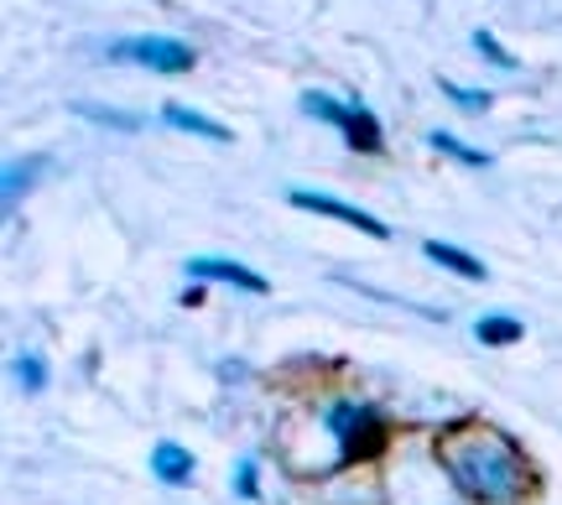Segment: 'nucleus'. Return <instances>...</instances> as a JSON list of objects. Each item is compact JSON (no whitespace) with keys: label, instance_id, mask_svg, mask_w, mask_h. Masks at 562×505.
Returning <instances> with one entry per match:
<instances>
[{"label":"nucleus","instance_id":"nucleus-1","mask_svg":"<svg viewBox=\"0 0 562 505\" xmlns=\"http://www.w3.org/2000/svg\"><path fill=\"white\" fill-rule=\"evenodd\" d=\"M438 464L463 501L474 505H521L531 495V459L526 448L490 423H463L438 438Z\"/></svg>","mask_w":562,"mask_h":505},{"label":"nucleus","instance_id":"nucleus-2","mask_svg":"<svg viewBox=\"0 0 562 505\" xmlns=\"http://www.w3.org/2000/svg\"><path fill=\"white\" fill-rule=\"evenodd\" d=\"M323 427L334 433V444H339V464H355V459H370L385 438V423L375 406L355 402V396H339V402L323 406Z\"/></svg>","mask_w":562,"mask_h":505},{"label":"nucleus","instance_id":"nucleus-3","mask_svg":"<svg viewBox=\"0 0 562 505\" xmlns=\"http://www.w3.org/2000/svg\"><path fill=\"white\" fill-rule=\"evenodd\" d=\"M297 110L302 115H313V121H323V125H334V131H344V142L355 146V152H381V121L364 110L360 100H334V94H318V89H307L297 100Z\"/></svg>","mask_w":562,"mask_h":505},{"label":"nucleus","instance_id":"nucleus-4","mask_svg":"<svg viewBox=\"0 0 562 505\" xmlns=\"http://www.w3.org/2000/svg\"><path fill=\"white\" fill-rule=\"evenodd\" d=\"M110 63H131V68H146V74H188L199 53H193V42L182 37H157V32H146V37H121L110 42Z\"/></svg>","mask_w":562,"mask_h":505},{"label":"nucleus","instance_id":"nucleus-5","mask_svg":"<svg viewBox=\"0 0 562 505\" xmlns=\"http://www.w3.org/2000/svg\"><path fill=\"white\" fill-rule=\"evenodd\" d=\"M292 203L297 209H307V214H323V220H339L349 224V229H360V235H370V240H391V224L375 220V214H364V209H355V203L334 199V193H313V188H292Z\"/></svg>","mask_w":562,"mask_h":505},{"label":"nucleus","instance_id":"nucleus-6","mask_svg":"<svg viewBox=\"0 0 562 505\" xmlns=\"http://www.w3.org/2000/svg\"><path fill=\"white\" fill-rule=\"evenodd\" d=\"M182 271H188V282H203V287L229 282V287H240V292H256V298L271 292V282H266L261 271H250V266H240V261H224V256H188Z\"/></svg>","mask_w":562,"mask_h":505},{"label":"nucleus","instance_id":"nucleus-7","mask_svg":"<svg viewBox=\"0 0 562 505\" xmlns=\"http://www.w3.org/2000/svg\"><path fill=\"white\" fill-rule=\"evenodd\" d=\"M151 474H157L167 490H188V485H193V474H199V459H193L182 444L161 438V444L151 448Z\"/></svg>","mask_w":562,"mask_h":505},{"label":"nucleus","instance_id":"nucleus-8","mask_svg":"<svg viewBox=\"0 0 562 505\" xmlns=\"http://www.w3.org/2000/svg\"><path fill=\"white\" fill-rule=\"evenodd\" d=\"M161 121L172 125V131H188V136H203V142H214V146H229L235 142V131L229 125H220V121H209V115H199V110H188V104H167L161 110Z\"/></svg>","mask_w":562,"mask_h":505},{"label":"nucleus","instance_id":"nucleus-9","mask_svg":"<svg viewBox=\"0 0 562 505\" xmlns=\"http://www.w3.org/2000/svg\"><path fill=\"white\" fill-rule=\"evenodd\" d=\"M422 256H427V261H438L442 271L463 277V282H484V277H490V271H484V261H474V256H469V250H459V245L427 240V245H422Z\"/></svg>","mask_w":562,"mask_h":505},{"label":"nucleus","instance_id":"nucleus-10","mask_svg":"<svg viewBox=\"0 0 562 505\" xmlns=\"http://www.w3.org/2000/svg\"><path fill=\"white\" fill-rule=\"evenodd\" d=\"M521 318H510V313H490V318H480L474 324V339L490 344V349H505V344H521Z\"/></svg>","mask_w":562,"mask_h":505},{"label":"nucleus","instance_id":"nucleus-11","mask_svg":"<svg viewBox=\"0 0 562 505\" xmlns=\"http://www.w3.org/2000/svg\"><path fill=\"white\" fill-rule=\"evenodd\" d=\"M427 146H432V152H442V157H453V162H463V167H490V152H480V146H463L453 131H427Z\"/></svg>","mask_w":562,"mask_h":505},{"label":"nucleus","instance_id":"nucleus-12","mask_svg":"<svg viewBox=\"0 0 562 505\" xmlns=\"http://www.w3.org/2000/svg\"><path fill=\"white\" fill-rule=\"evenodd\" d=\"M11 375H16V385L26 396H37L42 385H47V360H42L37 349H21L16 360H11Z\"/></svg>","mask_w":562,"mask_h":505},{"label":"nucleus","instance_id":"nucleus-13","mask_svg":"<svg viewBox=\"0 0 562 505\" xmlns=\"http://www.w3.org/2000/svg\"><path fill=\"white\" fill-rule=\"evenodd\" d=\"M438 89H442V100L459 104L463 115H484V110L495 104V94H490V89H469V83H453V79H442Z\"/></svg>","mask_w":562,"mask_h":505},{"label":"nucleus","instance_id":"nucleus-14","mask_svg":"<svg viewBox=\"0 0 562 505\" xmlns=\"http://www.w3.org/2000/svg\"><path fill=\"white\" fill-rule=\"evenodd\" d=\"M229 490H235L240 501H261V464H256V459H240V464H235Z\"/></svg>","mask_w":562,"mask_h":505},{"label":"nucleus","instance_id":"nucleus-15","mask_svg":"<svg viewBox=\"0 0 562 505\" xmlns=\"http://www.w3.org/2000/svg\"><path fill=\"white\" fill-rule=\"evenodd\" d=\"M474 47H480V58L484 63H495V68H505V74H516V68H521V63H516V53H505L501 42H495V32H474Z\"/></svg>","mask_w":562,"mask_h":505},{"label":"nucleus","instance_id":"nucleus-16","mask_svg":"<svg viewBox=\"0 0 562 505\" xmlns=\"http://www.w3.org/2000/svg\"><path fill=\"white\" fill-rule=\"evenodd\" d=\"M32 172H37V162H5V214L16 209L21 188H32Z\"/></svg>","mask_w":562,"mask_h":505},{"label":"nucleus","instance_id":"nucleus-17","mask_svg":"<svg viewBox=\"0 0 562 505\" xmlns=\"http://www.w3.org/2000/svg\"><path fill=\"white\" fill-rule=\"evenodd\" d=\"M83 121H100V125H115V131H136V115H125V110H104V104H74Z\"/></svg>","mask_w":562,"mask_h":505},{"label":"nucleus","instance_id":"nucleus-18","mask_svg":"<svg viewBox=\"0 0 562 505\" xmlns=\"http://www.w3.org/2000/svg\"><path fill=\"white\" fill-rule=\"evenodd\" d=\"M203 298H209V292H203V282H193V287H188V292L178 298V303H182V307H203Z\"/></svg>","mask_w":562,"mask_h":505}]
</instances>
